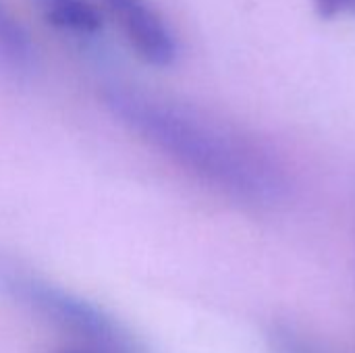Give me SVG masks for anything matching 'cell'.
Here are the masks:
<instances>
[{"mask_svg": "<svg viewBox=\"0 0 355 353\" xmlns=\"http://www.w3.org/2000/svg\"><path fill=\"white\" fill-rule=\"evenodd\" d=\"M104 104L131 131L179 166L250 204H268L283 193L275 160L248 137L210 117L131 85H108Z\"/></svg>", "mask_w": 355, "mask_h": 353, "instance_id": "1", "label": "cell"}, {"mask_svg": "<svg viewBox=\"0 0 355 353\" xmlns=\"http://www.w3.org/2000/svg\"><path fill=\"white\" fill-rule=\"evenodd\" d=\"M0 289L27 312L89 345L94 353H148L146 347L102 308L0 258Z\"/></svg>", "mask_w": 355, "mask_h": 353, "instance_id": "2", "label": "cell"}, {"mask_svg": "<svg viewBox=\"0 0 355 353\" xmlns=\"http://www.w3.org/2000/svg\"><path fill=\"white\" fill-rule=\"evenodd\" d=\"M104 21H112L135 54L154 67H168L179 56L171 23L150 0H96Z\"/></svg>", "mask_w": 355, "mask_h": 353, "instance_id": "3", "label": "cell"}, {"mask_svg": "<svg viewBox=\"0 0 355 353\" xmlns=\"http://www.w3.org/2000/svg\"><path fill=\"white\" fill-rule=\"evenodd\" d=\"M35 60L33 44L23 23L0 0V69L12 75H23Z\"/></svg>", "mask_w": 355, "mask_h": 353, "instance_id": "5", "label": "cell"}, {"mask_svg": "<svg viewBox=\"0 0 355 353\" xmlns=\"http://www.w3.org/2000/svg\"><path fill=\"white\" fill-rule=\"evenodd\" d=\"M268 339L275 353H331L291 327H281V325L272 327L268 333Z\"/></svg>", "mask_w": 355, "mask_h": 353, "instance_id": "6", "label": "cell"}, {"mask_svg": "<svg viewBox=\"0 0 355 353\" xmlns=\"http://www.w3.org/2000/svg\"><path fill=\"white\" fill-rule=\"evenodd\" d=\"M42 19L56 31L75 37L92 40L104 29V15L96 0H31Z\"/></svg>", "mask_w": 355, "mask_h": 353, "instance_id": "4", "label": "cell"}, {"mask_svg": "<svg viewBox=\"0 0 355 353\" xmlns=\"http://www.w3.org/2000/svg\"><path fill=\"white\" fill-rule=\"evenodd\" d=\"M314 6L327 19L355 15V0H314Z\"/></svg>", "mask_w": 355, "mask_h": 353, "instance_id": "7", "label": "cell"}]
</instances>
